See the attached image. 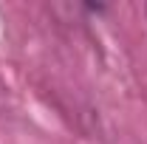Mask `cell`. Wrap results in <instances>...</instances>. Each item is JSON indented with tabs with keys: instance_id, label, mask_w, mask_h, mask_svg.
Here are the masks:
<instances>
[{
	"instance_id": "obj_1",
	"label": "cell",
	"mask_w": 147,
	"mask_h": 144,
	"mask_svg": "<svg viewBox=\"0 0 147 144\" xmlns=\"http://www.w3.org/2000/svg\"><path fill=\"white\" fill-rule=\"evenodd\" d=\"M82 9H85V11H91V14H102V11H108V6H105V3H96V6H93V3H82Z\"/></svg>"
},
{
	"instance_id": "obj_2",
	"label": "cell",
	"mask_w": 147,
	"mask_h": 144,
	"mask_svg": "<svg viewBox=\"0 0 147 144\" xmlns=\"http://www.w3.org/2000/svg\"><path fill=\"white\" fill-rule=\"evenodd\" d=\"M144 14H147V3H144Z\"/></svg>"
}]
</instances>
